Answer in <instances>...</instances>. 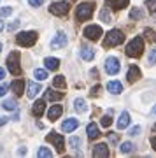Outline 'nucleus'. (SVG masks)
<instances>
[{"mask_svg":"<svg viewBox=\"0 0 156 158\" xmlns=\"http://www.w3.org/2000/svg\"><path fill=\"white\" fill-rule=\"evenodd\" d=\"M21 53L19 51H12L9 53V56H7V69H9V72L12 76H21Z\"/></svg>","mask_w":156,"mask_h":158,"instance_id":"f257e3e1","label":"nucleus"},{"mask_svg":"<svg viewBox=\"0 0 156 158\" xmlns=\"http://www.w3.org/2000/svg\"><path fill=\"white\" fill-rule=\"evenodd\" d=\"M93 9H95V4L93 2H83V4H79L77 9H76L77 21H88L89 18L93 16Z\"/></svg>","mask_w":156,"mask_h":158,"instance_id":"f03ea898","label":"nucleus"},{"mask_svg":"<svg viewBox=\"0 0 156 158\" xmlns=\"http://www.w3.org/2000/svg\"><path fill=\"white\" fill-rule=\"evenodd\" d=\"M142 51H144V40L142 37H135V39L130 40V44L126 46V56L130 58H139L142 55Z\"/></svg>","mask_w":156,"mask_h":158,"instance_id":"7ed1b4c3","label":"nucleus"},{"mask_svg":"<svg viewBox=\"0 0 156 158\" xmlns=\"http://www.w3.org/2000/svg\"><path fill=\"white\" fill-rule=\"evenodd\" d=\"M16 42L23 48H32L37 42V32L34 30H27V32H19L16 35Z\"/></svg>","mask_w":156,"mask_h":158,"instance_id":"20e7f679","label":"nucleus"},{"mask_svg":"<svg viewBox=\"0 0 156 158\" xmlns=\"http://www.w3.org/2000/svg\"><path fill=\"white\" fill-rule=\"evenodd\" d=\"M123 40H125V34H123L121 30H111V32H107L105 39H104V48H114V46L121 44Z\"/></svg>","mask_w":156,"mask_h":158,"instance_id":"39448f33","label":"nucleus"},{"mask_svg":"<svg viewBox=\"0 0 156 158\" xmlns=\"http://www.w3.org/2000/svg\"><path fill=\"white\" fill-rule=\"evenodd\" d=\"M46 141L51 142V144H55L58 155H63V153H65V139H63L61 134H58V132H51V134L46 135Z\"/></svg>","mask_w":156,"mask_h":158,"instance_id":"423d86ee","label":"nucleus"},{"mask_svg":"<svg viewBox=\"0 0 156 158\" xmlns=\"http://www.w3.org/2000/svg\"><path fill=\"white\" fill-rule=\"evenodd\" d=\"M83 35L86 37L88 40H98L104 35V32H102V28L98 27V25H89V27H86V28L83 30Z\"/></svg>","mask_w":156,"mask_h":158,"instance_id":"0eeeda50","label":"nucleus"},{"mask_svg":"<svg viewBox=\"0 0 156 158\" xmlns=\"http://www.w3.org/2000/svg\"><path fill=\"white\" fill-rule=\"evenodd\" d=\"M70 9L68 6V2H53L49 6V12L51 14H55V16H65Z\"/></svg>","mask_w":156,"mask_h":158,"instance_id":"6e6552de","label":"nucleus"},{"mask_svg":"<svg viewBox=\"0 0 156 158\" xmlns=\"http://www.w3.org/2000/svg\"><path fill=\"white\" fill-rule=\"evenodd\" d=\"M104 67H105V72L107 74L114 76V74L119 72V67H121V65H119V60H117L116 56H109L105 60V65H104Z\"/></svg>","mask_w":156,"mask_h":158,"instance_id":"1a4fd4ad","label":"nucleus"},{"mask_svg":"<svg viewBox=\"0 0 156 158\" xmlns=\"http://www.w3.org/2000/svg\"><path fill=\"white\" fill-rule=\"evenodd\" d=\"M91 155L95 158H107L109 156V146H107L105 142H100V144H96L91 149Z\"/></svg>","mask_w":156,"mask_h":158,"instance_id":"9d476101","label":"nucleus"},{"mask_svg":"<svg viewBox=\"0 0 156 158\" xmlns=\"http://www.w3.org/2000/svg\"><path fill=\"white\" fill-rule=\"evenodd\" d=\"M65 44H67V35L63 34V32H58V34L55 35V39L51 40V48H53V49L65 48Z\"/></svg>","mask_w":156,"mask_h":158,"instance_id":"9b49d317","label":"nucleus"},{"mask_svg":"<svg viewBox=\"0 0 156 158\" xmlns=\"http://www.w3.org/2000/svg\"><path fill=\"white\" fill-rule=\"evenodd\" d=\"M128 4H130V0H105V6H109L114 11H119V9L128 7Z\"/></svg>","mask_w":156,"mask_h":158,"instance_id":"f8f14e48","label":"nucleus"},{"mask_svg":"<svg viewBox=\"0 0 156 158\" xmlns=\"http://www.w3.org/2000/svg\"><path fill=\"white\" fill-rule=\"evenodd\" d=\"M79 127V119H76V118H68V119H65L63 121V125H61V128H63V132H74V130Z\"/></svg>","mask_w":156,"mask_h":158,"instance_id":"ddd939ff","label":"nucleus"},{"mask_svg":"<svg viewBox=\"0 0 156 158\" xmlns=\"http://www.w3.org/2000/svg\"><path fill=\"white\" fill-rule=\"evenodd\" d=\"M44 107H46V102L44 100L34 102V106H32V114H34L35 118H40V116L44 114Z\"/></svg>","mask_w":156,"mask_h":158,"instance_id":"4468645a","label":"nucleus"},{"mask_svg":"<svg viewBox=\"0 0 156 158\" xmlns=\"http://www.w3.org/2000/svg\"><path fill=\"white\" fill-rule=\"evenodd\" d=\"M61 113H63V107H61V106H51V109L47 111V118H49L51 121H56V119L61 116Z\"/></svg>","mask_w":156,"mask_h":158,"instance_id":"2eb2a0df","label":"nucleus"},{"mask_svg":"<svg viewBox=\"0 0 156 158\" xmlns=\"http://www.w3.org/2000/svg\"><path fill=\"white\" fill-rule=\"evenodd\" d=\"M126 77H128V83H135V81H139L140 79V69L132 65L128 69V74H126Z\"/></svg>","mask_w":156,"mask_h":158,"instance_id":"dca6fc26","label":"nucleus"},{"mask_svg":"<svg viewBox=\"0 0 156 158\" xmlns=\"http://www.w3.org/2000/svg\"><path fill=\"white\" fill-rule=\"evenodd\" d=\"M23 88H25V81H23V79H14L11 83V90L14 91L18 97L23 95Z\"/></svg>","mask_w":156,"mask_h":158,"instance_id":"f3484780","label":"nucleus"},{"mask_svg":"<svg viewBox=\"0 0 156 158\" xmlns=\"http://www.w3.org/2000/svg\"><path fill=\"white\" fill-rule=\"evenodd\" d=\"M86 134H88V139H98L100 137V130H98V127H96L95 123H89L88 128H86Z\"/></svg>","mask_w":156,"mask_h":158,"instance_id":"a211bd4d","label":"nucleus"},{"mask_svg":"<svg viewBox=\"0 0 156 158\" xmlns=\"http://www.w3.org/2000/svg\"><path fill=\"white\" fill-rule=\"evenodd\" d=\"M107 91H111V93H114V95L121 93L123 91L121 81H111V83H107Z\"/></svg>","mask_w":156,"mask_h":158,"instance_id":"6ab92c4d","label":"nucleus"},{"mask_svg":"<svg viewBox=\"0 0 156 158\" xmlns=\"http://www.w3.org/2000/svg\"><path fill=\"white\" fill-rule=\"evenodd\" d=\"M42 90L40 88V85L39 83H28V88H27V95L30 97V98H35L37 97V93Z\"/></svg>","mask_w":156,"mask_h":158,"instance_id":"aec40b11","label":"nucleus"},{"mask_svg":"<svg viewBox=\"0 0 156 158\" xmlns=\"http://www.w3.org/2000/svg\"><path fill=\"white\" fill-rule=\"evenodd\" d=\"M44 65L47 70H58V67H60V60L58 58H44Z\"/></svg>","mask_w":156,"mask_h":158,"instance_id":"412c9836","label":"nucleus"},{"mask_svg":"<svg viewBox=\"0 0 156 158\" xmlns=\"http://www.w3.org/2000/svg\"><path fill=\"white\" fill-rule=\"evenodd\" d=\"M130 125V114L125 111V113H121V116H119V119H117V128L123 130V128H126Z\"/></svg>","mask_w":156,"mask_h":158,"instance_id":"4be33fe9","label":"nucleus"},{"mask_svg":"<svg viewBox=\"0 0 156 158\" xmlns=\"http://www.w3.org/2000/svg\"><path fill=\"white\" fill-rule=\"evenodd\" d=\"M44 97H46V100L56 102V100H61V98H63L65 95H63V93H56L55 90H51V88H49V90L46 91V95H44Z\"/></svg>","mask_w":156,"mask_h":158,"instance_id":"5701e85b","label":"nucleus"},{"mask_svg":"<svg viewBox=\"0 0 156 158\" xmlns=\"http://www.w3.org/2000/svg\"><path fill=\"white\" fill-rule=\"evenodd\" d=\"M81 56H83V60L89 62V60L95 58V51L91 49V48H83V49H81Z\"/></svg>","mask_w":156,"mask_h":158,"instance_id":"b1692460","label":"nucleus"},{"mask_svg":"<svg viewBox=\"0 0 156 158\" xmlns=\"http://www.w3.org/2000/svg\"><path fill=\"white\" fill-rule=\"evenodd\" d=\"M74 109H76L77 113H84V111H86V100H84V98H76V100H74Z\"/></svg>","mask_w":156,"mask_h":158,"instance_id":"393cba45","label":"nucleus"},{"mask_svg":"<svg viewBox=\"0 0 156 158\" xmlns=\"http://www.w3.org/2000/svg\"><path fill=\"white\" fill-rule=\"evenodd\" d=\"M16 100L14 98H7V100L2 102V107L6 109V111H16Z\"/></svg>","mask_w":156,"mask_h":158,"instance_id":"a878e982","label":"nucleus"},{"mask_svg":"<svg viewBox=\"0 0 156 158\" xmlns=\"http://www.w3.org/2000/svg\"><path fill=\"white\" fill-rule=\"evenodd\" d=\"M65 85H67L65 76H56V77L53 79V86H55V88H65Z\"/></svg>","mask_w":156,"mask_h":158,"instance_id":"bb28decb","label":"nucleus"},{"mask_svg":"<svg viewBox=\"0 0 156 158\" xmlns=\"http://www.w3.org/2000/svg\"><path fill=\"white\" fill-rule=\"evenodd\" d=\"M132 151H133V144L132 142H123L121 146H119V153H123V155L132 153Z\"/></svg>","mask_w":156,"mask_h":158,"instance_id":"cd10ccee","label":"nucleus"},{"mask_svg":"<svg viewBox=\"0 0 156 158\" xmlns=\"http://www.w3.org/2000/svg\"><path fill=\"white\" fill-rule=\"evenodd\" d=\"M34 76H35L37 81H44V79H47V72H46L44 69H35Z\"/></svg>","mask_w":156,"mask_h":158,"instance_id":"c85d7f7f","label":"nucleus"},{"mask_svg":"<svg viewBox=\"0 0 156 158\" xmlns=\"http://www.w3.org/2000/svg\"><path fill=\"white\" fill-rule=\"evenodd\" d=\"M68 144H70V148H72V149H79V148H81V144H83V141H81L79 137H70Z\"/></svg>","mask_w":156,"mask_h":158,"instance_id":"c756f323","label":"nucleus"},{"mask_svg":"<svg viewBox=\"0 0 156 158\" xmlns=\"http://www.w3.org/2000/svg\"><path fill=\"white\" fill-rule=\"evenodd\" d=\"M53 153H51V149L49 148H40L39 151H37V156L39 158H49Z\"/></svg>","mask_w":156,"mask_h":158,"instance_id":"7c9ffc66","label":"nucleus"},{"mask_svg":"<svg viewBox=\"0 0 156 158\" xmlns=\"http://www.w3.org/2000/svg\"><path fill=\"white\" fill-rule=\"evenodd\" d=\"M111 123H112V119H111V113H109V114H105V116H102L100 125L104 127V128H109V127H111Z\"/></svg>","mask_w":156,"mask_h":158,"instance_id":"2f4dec72","label":"nucleus"},{"mask_svg":"<svg viewBox=\"0 0 156 158\" xmlns=\"http://www.w3.org/2000/svg\"><path fill=\"white\" fill-rule=\"evenodd\" d=\"M147 63H151V65H154V63H156V48L149 49V56H147Z\"/></svg>","mask_w":156,"mask_h":158,"instance_id":"473e14b6","label":"nucleus"},{"mask_svg":"<svg viewBox=\"0 0 156 158\" xmlns=\"http://www.w3.org/2000/svg\"><path fill=\"white\" fill-rule=\"evenodd\" d=\"M146 4H147V9L151 12H156V0H147Z\"/></svg>","mask_w":156,"mask_h":158,"instance_id":"72a5a7b5","label":"nucleus"},{"mask_svg":"<svg viewBox=\"0 0 156 158\" xmlns=\"http://www.w3.org/2000/svg\"><path fill=\"white\" fill-rule=\"evenodd\" d=\"M11 14H12L11 7H2V9H0V16H11Z\"/></svg>","mask_w":156,"mask_h":158,"instance_id":"f704fd0d","label":"nucleus"},{"mask_svg":"<svg viewBox=\"0 0 156 158\" xmlns=\"http://www.w3.org/2000/svg\"><path fill=\"white\" fill-rule=\"evenodd\" d=\"M100 90H102V86L96 85L95 88H91V91H89V93H91V97H98V95H100Z\"/></svg>","mask_w":156,"mask_h":158,"instance_id":"c9c22d12","label":"nucleus"},{"mask_svg":"<svg viewBox=\"0 0 156 158\" xmlns=\"http://www.w3.org/2000/svg\"><path fill=\"white\" fill-rule=\"evenodd\" d=\"M142 16V12H140V9H132V12H130V18H140Z\"/></svg>","mask_w":156,"mask_h":158,"instance_id":"e433bc0d","label":"nucleus"},{"mask_svg":"<svg viewBox=\"0 0 156 158\" xmlns=\"http://www.w3.org/2000/svg\"><path fill=\"white\" fill-rule=\"evenodd\" d=\"M140 134V127H133V128H130L128 135H139Z\"/></svg>","mask_w":156,"mask_h":158,"instance_id":"4c0bfd02","label":"nucleus"},{"mask_svg":"<svg viewBox=\"0 0 156 158\" xmlns=\"http://www.w3.org/2000/svg\"><path fill=\"white\" fill-rule=\"evenodd\" d=\"M100 18H102V21H111V16H109V12H107V11H102L100 12Z\"/></svg>","mask_w":156,"mask_h":158,"instance_id":"58836bf2","label":"nucleus"},{"mask_svg":"<svg viewBox=\"0 0 156 158\" xmlns=\"http://www.w3.org/2000/svg\"><path fill=\"white\" fill-rule=\"evenodd\" d=\"M42 2H44V0H28V4H30L32 7H39Z\"/></svg>","mask_w":156,"mask_h":158,"instance_id":"ea45409f","label":"nucleus"},{"mask_svg":"<svg viewBox=\"0 0 156 158\" xmlns=\"http://www.w3.org/2000/svg\"><path fill=\"white\" fill-rule=\"evenodd\" d=\"M7 90H9V85H2V86H0V97H4V95H6Z\"/></svg>","mask_w":156,"mask_h":158,"instance_id":"a19ab883","label":"nucleus"},{"mask_svg":"<svg viewBox=\"0 0 156 158\" xmlns=\"http://www.w3.org/2000/svg\"><path fill=\"white\" fill-rule=\"evenodd\" d=\"M18 27H19V21H14V23H11V25H9V32H12V30H16Z\"/></svg>","mask_w":156,"mask_h":158,"instance_id":"79ce46f5","label":"nucleus"},{"mask_svg":"<svg viewBox=\"0 0 156 158\" xmlns=\"http://www.w3.org/2000/svg\"><path fill=\"white\" fill-rule=\"evenodd\" d=\"M151 146L154 148V151H156V135L153 137V139H151Z\"/></svg>","mask_w":156,"mask_h":158,"instance_id":"37998d69","label":"nucleus"},{"mask_svg":"<svg viewBox=\"0 0 156 158\" xmlns=\"http://www.w3.org/2000/svg\"><path fill=\"white\" fill-rule=\"evenodd\" d=\"M2 77H6V70L0 67V79H2Z\"/></svg>","mask_w":156,"mask_h":158,"instance_id":"c03bdc74","label":"nucleus"},{"mask_svg":"<svg viewBox=\"0 0 156 158\" xmlns=\"http://www.w3.org/2000/svg\"><path fill=\"white\" fill-rule=\"evenodd\" d=\"M111 141H112V142L117 141V135H116V134H111Z\"/></svg>","mask_w":156,"mask_h":158,"instance_id":"a18cd8bd","label":"nucleus"},{"mask_svg":"<svg viewBox=\"0 0 156 158\" xmlns=\"http://www.w3.org/2000/svg\"><path fill=\"white\" fill-rule=\"evenodd\" d=\"M2 30H4V23L0 21V32H2Z\"/></svg>","mask_w":156,"mask_h":158,"instance_id":"49530a36","label":"nucleus"},{"mask_svg":"<svg viewBox=\"0 0 156 158\" xmlns=\"http://www.w3.org/2000/svg\"><path fill=\"white\" fill-rule=\"evenodd\" d=\"M151 113H153V114H156V106L153 107V111H151Z\"/></svg>","mask_w":156,"mask_h":158,"instance_id":"de8ad7c7","label":"nucleus"},{"mask_svg":"<svg viewBox=\"0 0 156 158\" xmlns=\"http://www.w3.org/2000/svg\"><path fill=\"white\" fill-rule=\"evenodd\" d=\"M0 51H2V42H0Z\"/></svg>","mask_w":156,"mask_h":158,"instance_id":"09e8293b","label":"nucleus"},{"mask_svg":"<svg viewBox=\"0 0 156 158\" xmlns=\"http://www.w3.org/2000/svg\"><path fill=\"white\" fill-rule=\"evenodd\" d=\"M154 39H156V37H154Z\"/></svg>","mask_w":156,"mask_h":158,"instance_id":"8fccbe9b","label":"nucleus"}]
</instances>
